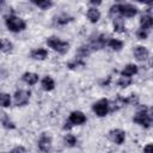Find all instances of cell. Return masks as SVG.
Returning <instances> with one entry per match:
<instances>
[{
    "label": "cell",
    "instance_id": "1",
    "mask_svg": "<svg viewBox=\"0 0 153 153\" xmlns=\"http://www.w3.org/2000/svg\"><path fill=\"white\" fill-rule=\"evenodd\" d=\"M121 14L122 17H127V18H131L137 13V8L130 4H116L114 6H111L110 8V14Z\"/></svg>",
    "mask_w": 153,
    "mask_h": 153
},
{
    "label": "cell",
    "instance_id": "2",
    "mask_svg": "<svg viewBox=\"0 0 153 153\" xmlns=\"http://www.w3.org/2000/svg\"><path fill=\"white\" fill-rule=\"evenodd\" d=\"M133 122H135L136 124L143 127V128H149L151 124H152V116L149 114V110L148 108L143 106V109L139 110L134 117H133Z\"/></svg>",
    "mask_w": 153,
    "mask_h": 153
},
{
    "label": "cell",
    "instance_id": "3",
    "mask_svg": "<svg viewBox=\"0 0 153 153\" xmlns=\"http://www.w3.org/2000/svg\"><path fill=\"white\" fill-rule=\"evenodd\" d=\"M5 23H6L7 29L12 32H20V31L26 29V23L22 18L17 17V16H13V14L7 16L6 19H5Z\"/></svg>",
    "mask_w": 153,
    "mask_h": 153
},
{
    "label": "cell",
    "instance_id": "4",
    "mask_svg": "<svg viewBox=\"0 0 153 153\" xmlns=\"http://www.w3.org/2000/svg\"><path fill=\"white\" fill-rule=\"evenodd\" d=\"M47 44L48 47H50L53 50L60 53V54H66L69 49V44L55 36H51L49 38H47Z\"/></svg>",
    "mask_w": 153,
    "mask_h": 153
},
{
    "label": "cell",
    "instance_id": "5",
    "mask_svg": "<svg viewBox=\"0 0 153 153\" xmlns=\"http://www.w3.org/2000/svg\"><path fill=\"white\" fill-rule=\"evenodd\" d=\"M85 122H86V116L81 111H73L69 115L68 122L66 123V126L63 128L65 129H71L73 126H80V124H84Z\"/></svg>",
    "mask_w": 153,
    "mask_h": 153
},
{
    "label": "cell",
    "instance_id": "6",
    "mask_svg": "<svg viewBox=\"0 0 153 153\" xmlns=\"http://www.w3.org/2000/svg\"><path fill=\"white\" fill-rule=\"evenodd\" d=\"M109 109H110L109 100L105 99V98L98 100V102L94 103L93 106H92V110H93V111L96 112V115L99 116V117H104V116L109 112Z\"/></svg>",
    "mask_w": 153,
    "mask_h": 153
},
{
    "label": "cell",
    "instance_id": "7",
    "mask_svg": "<svg viewBox=\"0 0 153 153\" xmlns=\"http://www.w3.org/2000/svg\"><path fill=\"white\" fill-rule=\"evenodd\" d=\"M30 99V92L25 90H19L14 93V104L17 106H23L29 103Z\"/></svg>",
    "mask_w": 153,
    "mask_h": 153
},
{
    "label": "cell",
    "instance_id": "8",
    "mask_svg": "<svg viewBox=\"0 0 153 153\" xmlns=\"http://www.w3.org/2000/svg\"><path fill=\"white\" fill-rule=\"evenodd\" d=\"M38 148L42 151V152H45L48 153L51 148V137L47 134V133H43L38 140Z\"/></svg>",
    "mask_w": 153,
    "mask_h": 153
},
{
    "label": "cell",
    "instance_id": "9",
    "mask_svg": "<svg viewBox=\"0 0 153 153\" xmlns=\"http://www.w3.org/2000/svg\"><path fill=\"white\" fill-rule=\"evenodd\" d=\"M106 42H108L106 37L104 35H99V36H97L96 38H93L91 41V43L88 44V48L91 49V51L92 50H98V49L104 48L106 45Z\"/></svg>",
    "mask_w": 153,
    "mask_h": 153
},
{
    "label": "cell",
    "instance_id": "10",
    "mask_svg": "<svg viewBox=\"0 0 153 153\" xmlns=\"http://www.w3.org/2000/svg\"><path fill=\"white\" fill-rule=\"evenodd\" d=\"M109 137L117 145H122L126 140V133L121 129H112L109 131Z\"/></svg>",
    "mask_w": 153,
    "mask_h": 153
},
{
    "label": "cell",
    "instance_id": "11",
    "mask_svg": "<svg viewBox=\"0 0 153 153\" xmlns=\"http://www.w3.org/2000/svg\"><path fill=\"white\" fill-rule=\"evenodd\" d=\"M133 53H134L135 59L139 60V61H145V60H147L148 56H149L148 49L145 48V47H142V45H136V47L134 48Z\"/></svg>",
    "mask_w": 153,
    "mask_h": 153
},
{
    "label": "cell",
    "instance_id": "12",
    "mask_svg": "<svg viewBox=\"0 0 153 153\" xmlns=\"http://www.w3.org/2000/svg\"><path fill=\"white\" fill-rule=\"evenodd\" d=\"M152 25H153V18H152V16H151L149 13L143 14V16L141 17V19H140V26H141L140 29L146 31V30L151 29Z\"/></svg>",
    "mask_w": 153,
    "mask_h": 153
},
{
    "label": "cell",
    "instance_id": "13",
    "mask_svg": "<svg viewBox=\"0 0 153 153\" xmlns=\"http://www.w3.org/2000/svg\"><path fill=\"white\" fill-rule=\"evenodd\" d=\"M0 123H1L6 129H14V128H16L14 123L10 120L8 115H7L6 112H4V111H0Z\"/></svg>",
    "mask_w": 153,
    "mask_h": 153
},
{
    "label": "cell",
    "instance_id": "14",
    "mask_svg": "<svg viewBox=\"0 0 153 153\" xmlns=\"http://www.w3.org/2000/svg\"><path fill=\"white\" fill-rule=\"evenodd\" d=\"M137 71H139V69H137V66H136V65L129 63V65H127V66L122 69L121 75H122V76H129V78H131V75L136 74Z\"/></svg>",
    "mask_w": 153,
    "mask_h": 153
},
{
    "label": "cell",
    "instance_id": "15",
    "mask_svg": "<svg viewBox=\"0 0 153 153\" xmlns=\"http://www.w3.org/2000/svg\"><path fill=\"white\" fill-rule=\"evenodd\" d=\"M48 56V51L43 48H38V49H35L31 51V57L33 60H38V61H42V60H45Z\"/></svg>",
    "mask_w": 153,
    "mask_h": 153
},
{
    "label": "cell",
    "instance_id": "16",
    "mask_svg": "<svg viewBox=\"0 0 153 153\" xmlns=\"http://www.w3.org/2000/svg\"><path fill=\"white\" fill-rule=\"evenodd\" d=\"M22 79H23V81H25V82L29 84V85H35V84L38 81V75H37L36 73L26 72V73L23 74Z\"/></svg>",
    "mask_w": 153,
    "mask_h": 153
},
{
    "label": "cell",
    "instance_id": "17",
    "mask_svg": "<svg viewBox=\"0 0 153 153\" xmlns=\"http://www.w3.org/2000/svg\"><path fill=\"white\" fill-rule=\"evenodd\" d=\"M86 16H87V18L90 19L91 23H97L99 20V18H100V12L96 7H91V8H88Z\"/></svg>",
    "mask_w": 153,
    "mask_h": 153
},
{
    "label": "cell",
    "instance_id": "18",
    "mask_svg": "<svg viewBox=\"0 0 153 153\" xmlns=\"http://www.w3.org/2000/svg\"><path fill=\"white\" fill-rule=\"evenodd\" d=\"M72 20H73V17H71V16H68L66 13H62V14L55 17V19H54L56 25H66V24H68Z\"/></svg>",
    "mask_w": 153,
    "mask_h": 153
},
{
    "label": "cell",
    "instance_id": "19",
    "mask_svg": "<svg viewBox=\"0 0 153 153\" xmlns=\"http://www.w3.org/2000/svg\"><path fill=\"white\" fill-rule=\"evenodd\" d=\"M42 87H43V90H45V91H51V90H54L55 82H54L53 78H50L49 75L44 76V78L42 79Z\"/></svg>",
    "mask_w": 153,
    "mask_h": 153
},
{
    "label": "cell",
    "instance_id": "20",
    "mask_svg": "<svg viewBox=\"0 0 153 153\" xmlns=\"http://www.w3.org/2000/svg\"><path fill=\"white\" fill-rule=\"evenodd\" d=\"M106 45H109L112 50L118 51V50H121V49L123 48V42H122V41H120V39L111 38V39H109V41L106 42Z\"/></svg>",
    "mask_w": 153,
    "mask_h": 153
},
{
    "label": "cell",
    "instance_id": "21",
    "mask_svg": "<svg viewBox=\"0 0 153 153\" xmlns=\"http://www.w3.org/2000/svg\"><path fill=\"white\" fill-rule=\"evenodd\" d=\"M35 6H37V7H39V8H42V10H48V8H50L51 6H53V2L51 1H49V0H32L31 1Z\"/></svg>",
    "mask_w": 153,
    "mask_h": 153
},
{
    "label": "cell",
    "instance_id": "22",
    "mask_svg": "<svg viewBox=\"0 0 153 153\" xmlns=\"http://www.w3.org/2000/svg\"><path fill=\"white\" fill-rule=\"evenodd\" d=\"M114 30L116 32H124L126 31V25L122 20V18H115L114 19Z\"/></svg>",
    "mask_w": 153,
    "mask_h": 153
},
{
    "label": "cell",
    "instance_id": "23",
    "mask_svg": "<svg viewBox=\"0 0 153 153\" xmlns=\"http://www.w3.org/2000/svg\"><path fill=\"white\" fill-rule=\"evenodd\" d=\"M10 105H11V97H10V94L0 92V106L7 108Z\"/></svg>",
    "mask_w": 153,
    "mask_h": 153
},
{
    "label": "cell",
    "instance_id": "24",
    "mask_svg": "<svg viewBox=\"0 0 153 153\" xmlns=\"http://www.w3.org/2000/svg\"><path fill=\"white\" fill-rule=\"evenodd\" d=\"M84 66H85V62L81 61V59H79V57L67 65V67H68L69 69H75V68H78V67H84Z\"/></svg>",
    "mask_w": 153,
    "mask_h": 153
},
{
    "label": "cell",
    "instance_id": "25",
    "mask_svg": "<svg viewBox=\"0 0 153 153\" xmlns=\"http://www.w3.org/2000/svg\"><path fill=\"white\" fill-rule=\"evenodd\" d=\"M131 82H133L131 78H129V76H121V78L118 79V81H117V85L121 86V87H127V86H129Z\"/></svg>",
    "mask_w": 153,
    "mask_h": 153
},
{
    "label": "cell",
    "instance_id": "26",
    "mask_svg": "<svg viewBox=\"0 0 153 153\" xmlns=\"http://www.w3.org/2000/svg\"><path fill=\"white\" fill-rule=\"evenodd\" d=\"M65 143L67 146H69V147H73V146L76 145V137L74 135H72V134H67L65 136Z\"/></svg>",
    "mask_w": 153,
    "mask_h": 153
},
{
    "label": "cell",
    "instance_id": "27",
    "mask_svg": "<svg viewBox=\"0 0 153 153\" xmlns=\"http://www.w3.org/2000/svg\"><path fill=\"white\" fill-rule=\"evenodd\" d=\"M136 36H137V38H140V39H146V38H147V31L139 29V30L136 31Z\"/></svg>",
    "mask_w": 153,
    "mask_h": 153
},
{
    "label": "cell",
    "instance_id": "28",
    "mask_svg": "<svg viewBox=\"0 0 153 153\" xmlns=\"http://www.w3.org/2000/svg\"><path fill=\"white\" fill-rule=\"evenodd\" d=\"M11 153H27V151H26V148L23 147V146H17V147H14V148L11 151Z\"/></svg>",
    "mask_w": 153,
    "mask_h": 153
},
{
    "label": "cell",
    "instance_id": "29",
    "mask_svg": "<svg viewBox=\"0 0 153 153\" xmlns=\"http://www.w3.org/2000/svg\"><path fill=\"white\" fill-rule=\"evenodd\" d=\"M11 49H12V43L11 42H8V41L2 42V50L4 51H10Z\"/></svg>",
    "mask_w": 153,
    "mask_h": 153
},
{
    "label": "cell",
    "instance_id": "30",
    "mask_svg": "<svg viewBox=\"0 0 153 153\" xmlns=\"http://www.w3.org/2000/svg\"><path fill=\"white\" fill-rule=\"evenodd\" d=\"M152 151H153V146H152V143H148V145L143 148V153H153Z\"/></svg>",
    "mask_w": 153,
    "mask_h": 153
},
{
    "label": "cell",
    "instance_id": "31",
    "mask_svg": "<svg viewBox=\"0 0 153 153\" xmlns=\"http://www.w3.org/2000/svg\"><path fill=\"white\" fill-rule=\"evenodd\" d=\"M0 50H2V41L0 39Z\"/></svg>",
    "mask_w": 153,
    "mask_h": 153
}]
</instances>
